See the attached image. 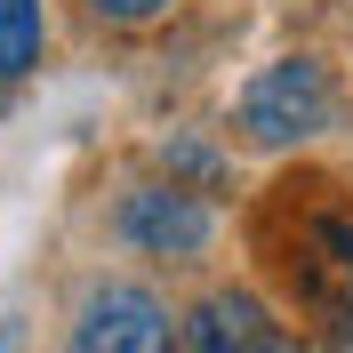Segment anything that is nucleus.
Returning a JSON list of instances; mask_svg holds the SVG:
<instances>
[{"mask_svg": "<svg viewBox=\"0 0 353 353\" xmlns=\"http://www.w3.org/2000/svg\"><path fill=\"white\" fill-rule=\"evenodd\" d=\"M112 241L145 265H201L217 249V201L176 176H145L112 201Z\"/></svg>", "mask_w": 353, "mask_h": 353, "instance_id": "nucleus-2", "label": "nucleus"}, {"mask_svg": "<svg viewBox=\"0 0 353 353\" xmlns=\"http://www.w3.org/2000/svg\"><path fill=\"white\" fill-rule=\"evenodd\" d=\"M321 321H330V345H353V297H345V305H330Z\"/></svg>", "mask_w": 353, "mask_h": 353, "instance_id": "nucleus-9", "label": "nucleus"}, {"mask_svg": "<svg viewBox=\"0 0 353 353\" xmlns=\"http://www.w3.org/2000/svg\"><path fill=\"white\" fill-rule=\"evenodd\" d=\"M289 281L313 313H330L353 297V209L345 201H305L297 209V241H289Z\"/></svg>", "mask_w": 353, "mask_h": 353, "instance_id": "nucleus-4", "label": "nucleus"}, {"mask_svg": "<svg viewBox=\"0 0 353 353\" xmlns=\"http://www.w3.org/2000/svg\"><path fill=\"white\" fill-rule=\"evenodd\" d=\"M72 345L81 353H169L176 345V313L145 281H97L72 305Z\"/></svg>", "mask_w": 353, "mask_h": 353, "instance_id": "nucleus-3", "label": "nucleus"}, {"mask_svg": "<svg viewBox=\"0 0 353 353\" xmlns=\"http://www.w3.org/2000/svg\"><path fill=\"white\" fill-rule=\"evenodd\" d=\"M48 48V0H0V88H17Z\"/></svg>", "mask_w": 353, "mask_h": 353, "instance_id": "nucleus-6", "label": "nucleus"}, {"mask_svg": "<svg viewBox=\"0 0 353 353\" xmlns=\"http://www.w3.org/2000/svg\"><path fill=\"white\" fill-rule=\"evenodd\" d=\"M337 112H345V88H337V65L330 57H313V48H289L273 65H257L225 112V129L241 153H297L313 137L337 129Z\"/></svg>", "mask_w": 353, "mask_h": 353, "instance_id": "nucleus-1", "label": "nucleus"}, {"mask_svg": "<svg viewBox=\"0 0 353 353\" xmlns=\"http://www.w3.org/2000/svg\"><path fill=\"white\" fill-rule=\"evenodd\" d=\"M176 345H201V353H273L289 345L281 313L265 305L257 289H209L176 313Z\"/></svg>", "mask_w": 353, "mask_h": 353, "instance_id": "nucleus-5", "label": "nucleus"}, {"mask_svg": "<svg viewBox=\"0 0 353 353\" xmlns=\"http://www.w3.org/2000/svg\"><path fill=\"white\" fill-rule=\"evenodd\" d=\"M153 161H161V176H176V185H201V193H217V185H225V153L209 145V137H169Z\"/></svg>", "mask_w": 353, "mask_h": 353, "instance_id": "nucleus-7", "label": "nucleus"}, {"mask_svg": "<svg viewBox=\"0 0 353 353\" xmlns=\"http://www.w3.org/2000/svg\"><path fill=\"white\" fill-rule=\"evenodd\" d=\"M88 24H105V32H153L161 17H176V0H81Z\"/></svg>", "mask_w": 353, "mask_h": 353, "instance_id": "nucleus-8", "label": "nucleus"}]
</instances>
